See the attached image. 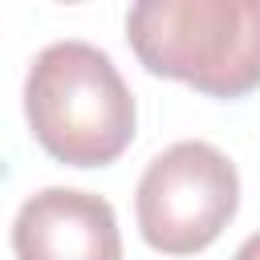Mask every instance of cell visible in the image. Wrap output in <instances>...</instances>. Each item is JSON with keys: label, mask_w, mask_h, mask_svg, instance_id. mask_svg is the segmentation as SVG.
Wrapping results in <instances>:
<instances>
[{"label": "cell", "mask_w": 260, "mask_h": 260, "mask_svg": "<svg viewBox=\"0 0 260 260\" xmlns=\"http://www.w3.org/2000/svg\"><path fill=\"white\" fill-rule=\"evenodd\" d=\"M32 138L65 167H106L134 138V93L110 53L89 41H53L24 77Z\"/></svg>", "instance_id": "1"}, {"label": "cell", "mask_w": 260, "mask_h": 260, "mask_svg": "<svg viewBox=\"0 0 260 260\" xmlns=\"http://www.w3.org/2000/svg\"><path fill=\"white\" fill-rule=\"evenodd\" d=\"M134 57L207 98L260 85V0H138L126 12Z\"/></svg>", "instance_id": "2"}, {"label": "cell", "mask_w": 260, "mask_h": 260, "mask_svg": "<svg viewBox=\"0 0 260 260\" xmlns=\"http://www.w3.org/2000/svg\"><path fill=\"white\" fill-rule=\"evenodd\" d=\"M240 207L236 162L199 138L175 142L150 158L138 179L134 211L142 240L162 256L203 252Z\"/></svg>", "instance_id": "3"}, {"label": "cell", "mask_w": 260, "mask_h": 260, "mask_svg": "<svg viewBox=\"0 0 260 260\" xmlns=\"http://www.w3.org/2000/svg\"><path fill=\"white\" fill-rule=\"evenodd\" d=\"M16 260H122L114 207L77 187H45L28 195L12 219Z\"/></svg>", "instance_id": "4"}, {"label": "cell", "mask_w": 260, "mask_h": 260, "mask_svg": "<svg viewBox=\"0 0 260 260\" xmlns=\"http://www.w3.org/2000/svg\"><path fill=\"white\" fill-rule=\"evenodd\" d=\"M232 260H260V232H256V236H248V240L236 248V256H232Z\"/></svg>", "instance_id": "5"}]
</instances>
